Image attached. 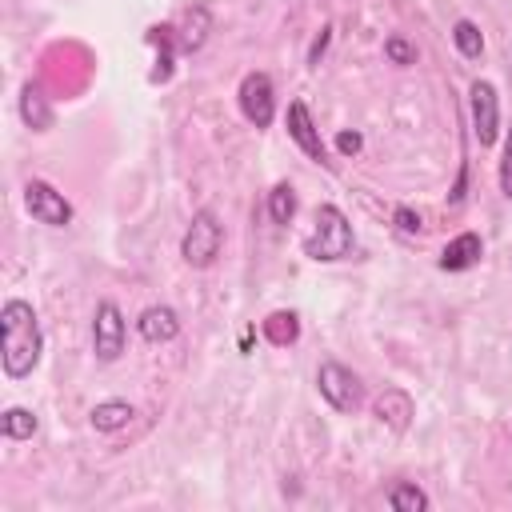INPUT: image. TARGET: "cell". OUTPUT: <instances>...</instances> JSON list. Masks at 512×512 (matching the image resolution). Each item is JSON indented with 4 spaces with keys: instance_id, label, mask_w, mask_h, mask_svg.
I'll return each instance as SVG.
<instances>
[{
    "instance_id": "6da1fadb",
    "label": "cell",
    "mask_w": 512,
    "mask_h": 512,
    "mask_svg": "<svg viewBox=\"0 0 512 512\" xmlns=\"http://www.w3.org/2000/svg\"><path fill=\"white\" fill-rule=\"evenodd\" d=\"M40 348H44V336H40L36 308L28 300L12 296L0 308V364H4V376L8 380L32 376V368L40 364Z\"/></svg>"
},
{
    "instance_id": "7a4b0ae2",
    "label": "cell",
    "mask_w": 512,
    "mask_h": 512,
    "mask_svg": "<svg viewBox=\"0 0 512 512\" xmlns=\"http://www.w3.org/2000/svg\"><path fill=\"white\" fill-rule=\"evenodd\" d=\"M352 244H356V236H352L348 216L336 204H320L316 208V224H312V232L304 240V256L316 260V264H336V260H344L352 252Z\"/></svg>"
},
{
    "instance_id": "3957f363",
    "label": "cell",
    "mask_w": 512,
    "mask_h": 512,
    "mask_svg": "<svg viewBox=\"0 0 512 512\" xmlns=\"http://www.w3.org/2000/svg\"><path fill=\"white\" fill-rule=\"evenodd\" d=\"M220 244H224V224H220V216H216L212 208H200V212L192 216L184 240H180V256H184V264H192V268H212L216 256H220Z\"/></svg>"
},
{
    "instance_id": "277c9868",
    "label": "cell",
    "mask_w": 512,
    "mask_h": 512,
    "mask_svg": "<svg viewBox=\"0 0 512 512\" xmlns=\"http://www.w3.org/2000/svg\"><path fill=\"white\" fill-rule=\"evenodd\" d=\"M316 388L320 396L336 408V412H356L364 404V384L352 368H344L340 360H324L320 372H316Z\"/></svg>"
},
{
    "instance_id": "5b68a950",
    "label": "cell",
    "mask_w": 512,
    "mask_h": 512,
    "mask_svg": "<svg viewBox=\"0 0 512 512\" xmlns=\"http://www.w3.org/2000/svg\"><path fill=\"white\" fill-rule=\"evenodd\" d=\"M468 112H472V136L480 148H492L500 136V96L488 80H472L468 88Z\"/></svg>"
},
{
    "instance_id": "8992f818",
    "label": "cell",
    "mask_w": 512,
    "mask_h": 512,
    "mask_svg": "<svg viewBox=\"0 0 512 512\" xmlns=\"http://www.w3.org/2000/svg\"><path fill=\"white\" fill-rule=\"evenodd\" d=\"M24 208L36 224H48V228H68L72 224V204L48 180H28L24 184Z\"/></svg>"
},
{
    "instance_id": "52a82bcc",
    "label": "cell",
    "mask_w": 512,
    "mask_h": 512,
    "mask_svg": "<svg viewBox=\"0 0 512 512\" xmlns=\"http://www.w3.org/2000/svg\"><path fill=\"white\" fill-rule=\"evenodd\" d=\"M124 336H128V328H124L120 308L112 300H100L96 304V316H92V352H96V360H104V364L120 360Z\"/></svg>"
},
{
    "instance_id": "ba28073f",
    "label": "cell",
    "mask_w": 512,
    "mask_h": 512,
    "mask_svg": "<svg viewBox=\"0 0 512 512\" xmlns=\"http://www.w3.org/2000/svg\"><path fill=\"white\" fill-rule=\"evenodd\" d=\"M240 112L252 128H268L276 116V92H272V76L268 72H248L240 80Z\"/></svg>"
},
{
    "instance_id": "9c48e42d",
    "label": "cell",
    "mask_w": 512,
    "mask_h": 512,
    "mask_svg": "<svg viewBox=\"0 0 512 512\" xmlns=\"http://www.w3.org/2000/svg\"><path fill=\"white\" fill-rule=\"evenodd\" d=\"M284 124H288V136L300 144V152H304L308 160H316V164H328V152H324L320 128L312 124V112H308V104H304V100H292V104H288V116H284Z\"/></svg>"
},
{
    "instance_id": "30bf717a",
    "label": "cell",
    "mask_w": 512,
    "mask_h": 512,
    "mask_svg": "<svg viewBox=\"0 0 512 512\" xmlns=\"http://www.w3.org/2000/svg\"><path fill=\"white\" fill-rule=\"evenodd\" d=\"M136 328H140V336H144L148 344H168V340L180 336V316H176V308H168V304H152V308L140 312Z\"/></svg>"
},
{
    "instance_id": "8fae6325",
    "label": "cell",
    "mask_w": 512,
    "mask_h": 512,
    "mask_svg": "<svg viewBox=\"0 0 512 512\" xmlns=\"http://www.w3.org/2000/svg\"><path fill=\"white\" fill-rule=\"evenodd\" d=\"M372 412H376V420H380V424H388L392 432H404V428L412 424V416H416L412 396H408L404 388H384V392L376 396Z\"/></svg>"
},
{
    "instance_id": "7c38bea8",
    "label": "cell",
    "mask_w": 512,
    "mask_h": 512,
    "mask_svg": "<svg viewBox=\"0 0 512 512\" xmlns=\"http://www.w3.org/2000/svg\"><path fill=\"white\" fill-rule=\"evenodd\" d=\"M480 256H484V240H480L476 232H460V236H452V240L444 244L440 268H444V272H464V268H472Z\"/></svg>"
},
{
    "instance_id": "4fadbf2b",
    "label": "cell",
    "mask_w": 512,
    "mask_h": 512,
    "mask_svg": "<svg viewBox=\"0 0 512 512\" xmlns=\"http://www.w3.org/2000/svg\"><path fill=\"white\" fill-rule=\"evenodd\" d=\"M20 116H24V124L28 128H36V132H44V128H52V108H48V100H44V92H40V84H24V92H20Z\"/></svg>"
},
{
    "instance_id": "5bb4252c",
    "label": "cell",
    "mask_w": 512,
    "mask_h": 512,
    "mask_svg": "<svg viewBox=\"0 0 512 512\" xmlns=\"http://www.w3.org/2000/svg\"><path fill=\"white\" fill-rule=\"evenodd\" d=\"M132 416H136V408L128 400H104L92 408V428L96 432H120V428H128Z\"/></svg>"
},
{
    "instance_id": "9a60e30c",
    "label": "cell",
    "mask_w": 512,
    "mask_h": 512,
    "mask_svg": "<svg viewBox=\"0 0 512 512\" xmlns=\"http://www.w3.org/2000/svg\"><path fill=\"white\" fill-rule=\"evenodd\" d=\"M208 28H212V12H208L204 4H196V8L184 16V28H180V36H176L180 48H184V52H196V48L208 40Z\"/></svg>"
},
{
    "instance_id": "2e32d148",
    "label": "cell",
    "mask_w": 512,
    "mask_h": 512,
    "mask_svg": "<svg viewBox=\"0 0 512 512\" xmlns=\"http://www.w3.org/2000/svg\"><path fill=\"white\" fill-rule=\"evenodd\" d=\"M264 336H268V344H276V348H288V344H296L300 340V320H296V312H272L268 320H264Z\"/></svg>"
},
{
    "instance_id": "e0dca14e",
    "label": "cell",
    "mask_w": 512,
    "mask_h": 512,
    "mask_svg": "<svg viewBox=\"0 0 512 512\" xmlns=\"http://www.w3.org/2000/svg\"><path fill=\"white\" fill-rule=\"evenodd\" d=\"M0 432H4V440H28L36 432V412L32 408H4Z\"/></svg>"
},
{
    "instance_id": "ac0fdd59",
    "label": "cell",
    "mask_w": 512,
    "mask_h": 512,
    "mask_svg": "<svg viewBox=\"0 0 512 512\" xmlns=\"http://www.w3.org/2000/svg\"><path fill=\"white\" fill-rule=\"evenodd\" d=\"M388 508H392V512H424V508H428V492L416 488V484H408V480H400V484H392V492H388Z\"/></svg>"
},
{
    "instance_id": "d6986e66",
    "label": "cell",
    "mask_w": 512,
    "mask_h": 512,
    "mask_svg": "<svg viewBox=\"0 0 512 512\" xmlns=\"http://www.w3.org/2000/svg\"><path fill=\"white\" fill-rule=\"evenodd\" d=\"M452 44L460 48L464 60H480V52H484V36H480V28L472 20H456L452 24Z\"/></svg>"
},
{
    "instance_id": "ffe728a7",
    "label": "cell",
    "mask_w": 512,
    "mask_h": 512,
    "mask_svg": "<svg viewBox=\"0 0 512 512\" xmlns=\"http://www.w3.org/2000/svg\"><path fill=\"white\" fill-rule=\"evenodd\" d=\"M268 216H272L276 224H292V216H296V192H292L288 180H280V184L268 192Z\"/></svg>"
},
{
    "instance_id": "44dd1931",
    "label": "cell",
    "mask_w": 512,
    "mask_h": 512,
    "mask_svg": "<svg viewBox=\"0 0 512 512\" xmlns=\"http://www.w3.org/2000/svg\"><path fill=\"white\" fill-rule=\"evenodd\" d=\"M384 56H388L392 64H412V60H416V48H412L404 36H388V40H384Z\"/></svg>"
},
{
    "instance_id": "7402d4cb",
    "label": "cell",
    "mask_w": 512,
    "mask_h": 512,
    "mask_svg": "<svg viewBox=\"0 0 512 512\" xmlns=\"http://www.w3.org/2000/svg\"><path fill=\"white\" fill-rule=\"evenodd\" d=\"M500 192L512 200V128L504 136V156H500Z\"/></svg>"
},
{
    "instance_id": "603a6c76",
    "label": "cell",
    "mask_w": 512,
    "mask_h": 512,
    "mask_svg": "<svg viewBox=\"0 0 512 512\" xmlns=\"http://www.w3.org/2000/svg\"><path fill=\"white\" fill-rule=\"evenodd\" d=\"M392 220H396V228H400V232H408V236H416V232L424 228L420 212H412V208H396V216H392Z\"/></svg>"
},
{
    "instance_id": "cb8c5ba5",
    "label": "cell",
    "mask_w": 512,
    "mask_h": 512,
    "mask_svg": "<svg viewBox=\"0 0 512 512\" xmlns=\"http://www.w3.org/2000/svg\"><path fill=\"white\" fill-rule=\"evenodd\" d=\"M360 144H364V140H360V132H340V136H336V148H340L344 156L360 152Z\"/></svg>"
},
{
    "instance_id": "d4e9b609",
    "label": "cell",
    "mask_w": 512,
    "mask_h": 512,
    "mask_svg": "<svg viewBox=\"0 0 512 512\" xmlns=\"http://www.w3.org/2000/svg\"><path fill=\"white\" fill-rule=\"evenodd\" d=\"M328 32H332V28H320V36L312 40V52H308V64H320V52L328 48Z\"/></svg>"
}]
</instances>
